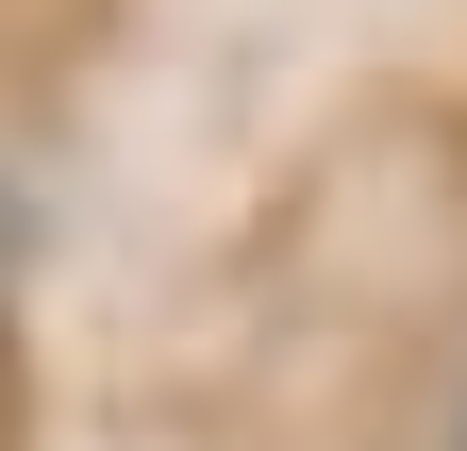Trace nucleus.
I'll list each match as a JSON object with an SVG mask.
<instances>
[{"instance_id":"f257e3e1","label":"nucleus","mask_w":467,"mask_h":451,"mask_svg":"<svg viewBox=\"0 0 467 451\" xmlns=\"http://www.w3.org/2000/svg\"><path fill=\"white\" fill-rule=\"evenodd\" d=\"M17 235H34V217H17V184H0V267H17Z\"/></svg>"},{"instance_id":"f03ea898","label":"nucleus","mask_w":467,"mask_h":451,"mask_svg":"<svg viewBox=\"0 0 467 451\" xmlns=\"http://www.w3.org/2000/svg\"><path fill=\"white\" fill-rule=\"evenodd\" d=\"M451 451H467V402H451Z\"/></svg>"}]
</instances>
